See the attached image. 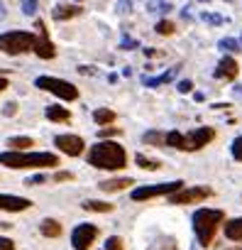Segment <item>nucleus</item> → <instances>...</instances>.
Listing matches in <instances>:
<instances>
[{"instance_id": "f704fd0d", "label": "nucleus", "mask_w": 242, "mask_h": 250, "mask_svg": "<svg viewBox=\"0 0 242 250\" xmlns=\"http://www.w3.org/2000/svg\"><path fill=\"white\" fill-rule=\"evenodd\" d=\"M0 250H18V248L10 238H0Z\"/></svg>"}, {"instance_id": "79ce46f5", "label": "nucleus", "mask_w": 242, "mask_h": 250, "mask_svg": "<svg viewBox=\"0 0 242 250\" xmlns=\"http://www.w3.org/2000/svg\"><path fill=\"white\" fill-rule=\"evenodd\" d=\"M8 86H10V83H8V79H3V76H0V93H3Z\"/></svg>"}, {"instance_id": "9b49d317", "label": "nucleus", "mask_w": 242, "mask_h": 250, "mask_svg": "<svg viewBox=\"0 0 242 250\" xmlns=\"http://www.w3.org/2000/svg\"><path fill=\"white\" fill-rule=\"evenodd\" d=\"M54 145H56L59 152H64V155H69V157L83 155V147H86L83 138H78V135H56V138H54Z\"/></svg>"}, {"instance_id": "6e6552de", "label": "nucleus", "mask_w": 242, "mask_h": 250, "mask_svg": "<svg viewBox=\"0 0 242 250\" xmlns=\"http://www.w3.org/2000/svg\"><path fill=\"white\" fill-rule=\"evenodd\" d=\"M213 196L210 187H191V189H179L174 194H169V204L174 206H186V204H201L205 199Z\"/></svg>"}, {"instance_id": "4c0bfd02", "label": "nucleus", "mask_w": 242, "mask_h": 250, "mask_svg": "<svg viewBox=\"0 0 242 250\" xmlns=\"http://www.w3.org/2000/svg\"><path fill=\"white\" fill-rule=\"evenodd\" d=\"M112 135H120V130L117 128H105V130L98 133V138H112Z\"/></svg>"}, {"instance_id": "f3484780", "label": "nucleus", "mask_w": 242, "mask_h": 250, "mask_svg": "<svg viewBox=\"0 0 242 250\" xmlns=\"http://www.w3.org/2000/svg\"><path fill=\"white\" fill-rule=\"evenodd\" d=\"M47 120L52 123H69L71 120V110L64 105H47Z\"/></svg>"}, {"instance_id": "c85d7f7f", "label": "nucleus", "mask_w": 242, "mask_h": 250, "mask_svg": "<svg viewBox=\"0 0 242 250\" xmlns=\"http://www.w3.org/2000/svg\"><path fill=\"white\" fill-rule=\"evenodd\" d=\"M171 8H174V5H171V3H164V0H152V3H149V10H152V13H157V10H159V13H169Z\"/></svg>"}, {"instance_id": "a211bd4d", "label": "nucleus", "mask_w": 242, "mask_h": 250, "mask_svg": "<svg viewBox=\"0 0 242 250\" xmlns=\"http://www.w3.org/2000/svg\"><path fill=\"white\" fill-rule=\"evenodd\" d=\"M179 74V66H171L167 74H162V76H154V79H149V76H145L142 79V83L145 86H149V88H157V86H162V83H169V81H174V76Z\"/></svg>"}, {"instance_id": "58836bf2", "label": "nucleus", "mask_w": 242, "mask_h": 250, "mask_svg": "<svg viewBox=\"0 0 242 250\" xmlns=\"http://www.w3.org/2000/svg\"><path fill=\"white\" fill-rule=\"evenodd\" d=\"M54 179H56V182H71V179H74V174H71V172H56V174H54Z\"/></svg>"}, {"instance_id": "aec40b11", "label": "nucleus", "mask_w": 242, "mask_h": 250, "mask_svg": "<svg viewBox=\"0 0 242 250\" xmlns=\"http://www.w3.org/2000/svg\"><path fill=\"white\" fill-rule=\"evenodd\" d=\"M93 120H95L98 125H112V123L117 120V115H115V110H110V108H98V110L93 113Z\"/></svg>"}, {"instance_id": "ddd939ff", "label": "nucleus", "mask_w": 242, "mask_h": 250, "mask_svg": "<svg viewBox=\"0 0 242 250\" xmlns=\"http://www.w3.org/2000/svg\"><path fill=\"white\" fill-rule=\"evenodd\" d=\"M32 206L30 199L25 196H13V194H0V211H10V213H20L27 211Z\"/></svg>"}, {"instance_id": "dca6fc26", "label": "nucleus", "mask_w": 242, "mask_h": 250, "mask_svg": "<svg viewBox=\"0 0 242 250\" xmlns=\"http://www.w3.org/2000/svg\"><path fill=\"white\" fill-rule=\"evenodd\" d=\"M135 182L130 177H120V179H105V182H98V189L103 191H123L128 187H132Z\"/></svg>"}, {"instance_id": "cd10ccee", "label": "nucleus", "mask_w": 242, "mask_h": 250, "mask_svg": "<svg viewBox=\"0 0 242 250\" xmlns=\"http://www.w3.org/2000/svg\"><path fill=\"white\" fill-rule=\"evenodd\" d=\"M20 8H22V13H25L27 18H35V15H37V0H22Z\"/></svg>"}, {"instance_id": "0eeeda50", "label": "nucleus", "mask_w": 242, "mask_h": 250, "mask_svg": "<svg viewBox=\"0 0 242 250\" xmlns=\"http://www.w3.org/2000/svg\"><path fill=\"white\" fill-rule=\"evenodd\" d=\"M184 187V182L181 179H176V182H162V184H149V187H137V189H132V201H147V199H154V196H169V194H174V191H179Z\"/></svg>"}, {"instance_id": "c9c22d12", "label": "nucleus", "mask_w": 242, "mask_h": 250, "mask_svg": "<svg viewBox=\"0 0 242 250\" xmlns=\"http://www.w3.org/2000/svg\"><path fill=\"white\" fill-rule=\"evenodd\" d=\"M135 47H140V42H135V40H130L128 35L123 37V49H135Z\"/></svg>"}, {"instance_id": "37998d69", "label": "nucleus", "mask_w": 242, "mask_h": 250, "mask_svg": "<svg viewBox=\"0 0 242 250\" xmlns=\"http://www.w3.org/2000/svg\"><path fill=\"white\" fill-rule=\"evenodd\" d=\"M230 250H242V248H230Z\"/></svg>"}, {"instance_id": "39448f33", "label": "nucleus", "mask_w": 242, "mask_h": 250, "mask_svg": "<svg viewBox=\"0 0 242 250\" xmlns=\"http://www.w3.org/2000/svg\"><path fill=\"white\" fill-rule=\"evenodd\" d=\"M35 49V32H25V30H10L0 35V52L10 54V57H20Z\"/></svg>"}, {"instance_id": "5701e85b", "label": "nucleus", "mask_w": 242, "mask_h": 250, "mask_svg": "<svg viewBox=\"0 0 242 250\" xmlns=\"http://www.w3.org/2000/svg\"><path fill=\"white\" fill-rule=\"evenodd\" d=\"M8 145H10V150L25 152V150H30V147L35 145V140H32V138H27V135H20V138H10V140H8Z\"/></svg>"}, {"instance_id": "9d476101", "label": "nucleus", "mask_w": 242, "mask_h": 250, "mask_svg": "<svg viewBox=\"0 0 242 250\" xmlns=\"http://www.w3.org/2000/svg\"><path fill=\"white\" fill-rule=\"evenodd\" d=\"M95 238H98V226H93V223H78L74 228V233H71V245H74V250H88Z\"/></svg>"}, {"instance_id": "c03bdc74", "label": "nucleus", "mask_w": 242, "mask_h": 250, "mask_svg": "<svg viewBox=\"0 0 242 250\" xmlns=\"http://www.w3.org/2000/svg\"><path fill=\"white\" fill-rule=\"evenodd\" d=\"M76 3H81V0H76Z\"/></svg>"}, {"instance_id": "72a5a7b5", "label": "nucleus", "mask_w": 242, "mask_h": 250, "mask_svg": "<svg viewBox=\"0 0 242 250\" xmlns=\"http://www.w3.org/2000/svg\"><path fill=\"white\" fill-rule=\"evenodd\" d=\"M27 187H39V184H44V174H37V177H30L27 182H25Z\"/></svg>"}, {"instance_id": "bb28decb", "label": "nucleus", "mask_w": 242, "mask_h": 250, "mask_svg": "<svg viewBox=\"0 0 242 250\" xmlns=\"http://www.w3.org/2000/svg\"><path fill=\"white\" fill-rule=\"evenodd\" d=\"M218 47H220L223 52H240V49H242V47H240V42H237V40H232V37L220 40V42H218Z\"/></svg>"}, {"instance_id": "412c9836", "label": "nucleus", "mask_w": 242, "mask_h": 250, "mask_svg": "<svg viewBox=\"0 0 242 250\" xmlns=\"http://www.w3.org/2000/svg\"><path fill=\"white\" fill-rule=\"evenodd\" d=\"M135 165L142 167V169H147V172H157V169H162V162H159V160H149V157H145L142 152L135 155Z\"/></svg>"}, {"instance_id": "4468645a", "label": "nucleus", "mask_w": 242, "mask_h": 250, "mask_svg": "<svg viewBox=\"0 0 242 250\" xmlns=\"http://www.w3.org/2000/svg\"><path fill=\"white\" fill-rule=\"evenodd\" d=\"M81 13H83V8H78V5H71V3H59V5L52 10V18H54L56 22H66V20L78 18Z\"/></svg>"}, {"instance_id": "2eb2a0df", "label": "nucleus", "mask_w": 242, "mask_h": 250, "mask_svg": "<svg viewBox=\"0 0 242 250\" xmlns=\"http://www.w3.org/2000/svg\"><path fill=\"white\" fill-rule=\"evenodd\" d=\"M223 230H225V238H227V240L242 243V216L225 221V223H223Z\"/></svg>"}, {"instance_id": "7c9ffc66", "label": "nucleus", "mask_w": 242, "mask_h": 250, "mask_svg": "<svg viewBox=\"0 0 242 250\" xmlns=\"http://www.w3.org/2000/svg\"><path fill=\"white\" fill-rule=\"evenodd\" d=\"M132 3L135 0H117V15H130V10H132Z\"/></svg>"}, {"instance_id": "4be33fe9", "label": "nucleus", "mask_w": 242, "mask_h": 250, "mask_svg": "<svg viewBox=\"0 0 242 250\" xmlns=\"http://www.w3.org/2000/svg\"><path fill=\"white\" fill-rule=\"evenodd\" d=\"M86 211H98V213H110L112 211V204L110 201H95V199H88L81 204Z\"/></svg>"}, {"instance_id": "6ab92c4d", "label": "nucleus", "mask_w": 242, "mask_h": 250, "mask_svg": "<svg viewBox=\"0 0 242 250\" xmlns=\"http://www.w3.org/2000/svg\"><path fill=\"white\" fill-rule=\"evenodd\" d=\"M39 233H42L44 238H59V235H61V223H59L56 218H44V221L39 223Z\"/></svg>"}, {"instance_id": "a19ab883", "label": "nucleus", "mask_w": 242, "mask_h": 250, "mask_svg": "<svg viewBox=\"0 0 242 250\" xmlns=\"http://www.w3.org/2000/svg\"><path fill=\"white\" fill-rule=\"evenodd\" d=\"M8 18V8H5V3H0V20H5Z\"/></svg>"}, {"instance_id": "b1692460", "label": "nucleus", "mask_w": 242, "mask_h": 250, "mask_svg": "<svg viewBox=\"0 0 242 250\" xmlns=\"http://www.w3.org/2000/svg\"><path fill=\"white\" fill-rule=\"evenodd\" d=\"M142 143L152 145V147H164V133L162 130H149V133H145Z\"/></svg>"}, {"instance_id": "2f4dec72", "label": "nucleus", "mask_w": 242, "mask_h": 250, "mask_svg": "<svg viewBox=\"0 0 242 250\" xmlns=\"http://www.w3.org/2000/svg\"><path fill=\"white\" fill-rule=\"evenodd\" d=\"M232 157H235L237 162H242V135L232 140Z\"/></svg>"}, {"instance_id": "ea45409f", "label": "nucleus", "mask_w": 242, "mask_h": 250, "mask_svg": "<svg viewBox=\"0 0 242 250\" xmlns=\"http://www.w3.org/2000/svg\"><path fill=\"white\" fill-rule=\"evenodd\" d=\"M3 113H5L8 118H10V115H15V113H18V105H15V103L10 101V103H5V108H3Z\"/></svg>"}, {"instance_id": "a878e982", "label": "nucleus", "mask_w": 242, "mask_h": 250, "mask_svg": "<svg viewBox=\"0 0 242 250\" xmlns=\"http://www.w3.org/2000/svg\"><path fill=\"white\" fill-rule=\"evenodd\" d=\"M154 30H157V35H164V37H169V35H174V32H176V25H174L171 20H159Z\"/></svg>"}, {"instance_id": "7ed1b4c3", "label": "nucleus", "mask_w": 242, "mask_h": 250, "mask_svg": "<svg viewBox=\"0 0 242 250\" xmlns=\"http://www.w3.org/2000/svg\"><path fill=\"white\" fill-rule=\"evenodd\" d=\"M213 140H215L213 128H196L191 133H179V130L164 133V147H174L181 152H198L205 145H210Z\"/></svg>"}, {"instance_id": "f8f14e48", "label": "nucleus", "mask_w": 242, "mask_h": 250, "mask_svg": "<svg viewBox=\"0 0 242 250\" xmlns=\"http://www.w3.org/2000/svg\"><path fill=\"white\" fill-rule=\"evenodd\" d=\"M237 74H240V66H237L235 57H223V59L218 62L215 71H213V76H215V79H223V81H235Z\"/></svg>"}, {"instance_id": "f03ea898", "label": "nucleus", "mask_w": 242, "mask_h": 250, "mask_svg": "<svg viewBox=\"0 0 242 250\" xmlns=\"http://www.w3.org/2000/svg\"><path fill=\"white\" fill-rule=\"evenodd\" d=\"M0 165L8 169H47V167H59V157L54 152H18L8 150L0 152Z\"/></svg>"}, {"instance_id": "f257e3e1", "label": "nucleus", "mask_w": 242, "mask_h": 250, "mask_svg": "<svg viewBox=\"0 0 242 250\" xmlns=\"http://www.w3.org/2000/svg\"><path fill=\"white\" fill-rule=\"evenodd\" d=\"M88 165L95 169H108L117 172L128 167V152L123 145H117L115 140H100L88 150Z\"/></svg>"}, {"instance_id": "473e14b6", "label": "nucleus", "mask_w": 242, "mask_h": 250, "mask_svg": "<svg viewBox=\"0 0 242 250\" xmlns=\"http://www.w3.org/2000/svg\"><path fill=\"white\" fill-rule=\"evenodd\" d=\"M201 20H203V22H210V25H223V22H225V18L213 15V13H203V15H201Z\"/></svg>"}, {"instance_id": "20e7f679", "label": "nucleus", "mask_w": 242, "mask_h": 250, "mask_svg": "<svg viewBox=\"0 0 242 250\" xmlns=\"http://www.w3.org/2000/svg\"><path fill=\"white\" fill-rule=\"evenodd\" d=\"M225 223V211L220 208H198L193 213V233L203 248H210L215 240V233Z\"/></svg>"}, {"instance_id": "e433bc0d", "label": "nucleus", "mask_w": 242, "mask_h": 250, "mask_svg": "<svg viewBox=\"0 0 242 250\" xmlns=\"http://www.w3.org/2000/svg\"><path fill=\"white\" fill-rule=\"evenodd\" d=\"M176 88H179V91H181V93H188V91H191V88H193V83H191V81H188V79H184V81H179V86H176Z\"/></svg>"}, {"instance_id": "393cba45", "label": "nucleus", "mask_w": 242, "mask_h": 250, "mask_svg": "<svg viewBox=\"0 0 242 250\" xmlns=\"http://www.w3.org/2000/svg\"><path fill=\"white\" fill-rule=\"evenodd\" d=\"M149 250H179V245L174 238H159L149 245Z\"/></svg>"}, {"instance_id": "1a4fd4ad", "label": "nucleus", "mask_w": 242, "mask_h": 250, "mask_svg": "<svg viewBox=\"0 0 242 250\" xmlns=\"http://www.w3.org/2000/svg\"><path fill=\"white\" fill-rule=\"evenodd\" d=\"M35 54L39 57V59H54L56 57V47H54V42L49 40V32H47V25L42 22V20H35Z\"/></svg>"}, {"instance_id": "c756f323", "label": "nucleus", "mask_w": 242, "mask_h": 250, "mask_svg": "<svg viewBox=\"0 0 242 250\" xmlns=\"http://www.w3.org/2000/svg\"><path fill=\"white\" fill-rule=\"evenodd\" d=\"M105 250H125V248H123V238L110 235V238L105 240Z\"/></svg>"}, {"instance_id": "423d86ee", "label": "nucleus", "mask_w": 242, "mask_h": 250, "mask_svg": "<svg viewBox=\"0 0 242 250\" xmlns=\"http://www.w3.org/2000/svg\"><path fill=\"white\" fill-rule=\"evenodd\" d=\"M35 86L47 91V93H54L59 96L61 101H76L78 98V86H74L71 81L66 79H56V76H37L35 79Z\"/></svg>"}]
</instances>
